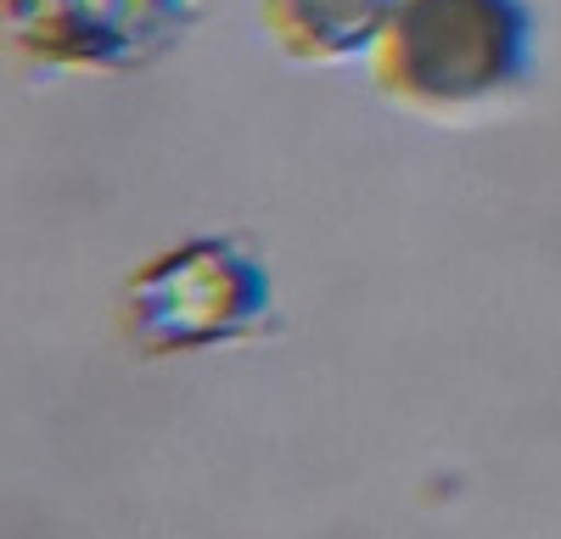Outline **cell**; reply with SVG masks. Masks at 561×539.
Masks as SVG:
<instances>
[{
  "mask_svg": "<svg viewBox=\"0 0 561 539\" xmlns=\"http://www.w3.org/2000/svg\"><path fill=\"white\" fill-rule=\"evenodd\" d=\"M534 18L523 0H393L370 45L382 96L421 113H460L523 84Z\"/></svg>",
  "mask_w": 561,
  "mask_h": 539,
  "instance_id": "6da1fadb",
  "label": "cell"
},
{
  "mask_svg": "<svg viewBox=\"0 0 561 539\" xmlns=\"http://www.w3.org/2000/svg\"><path fill=\"white\" fill-rule=\"evenodd\" d=\"M393 18V0H264V28L280 57L298 62H348L370 57Z\"/></svg>",
  "mask_w": 561,
  "mask_h": 539,
  "instance_id": "277c9868",
  "label": "cell"
},
{
  "mask_svg": "<svg viewBox=\"0 0 561 539\" xmlns=\"http://www.w3.org/2000/svg\"><path fill=\"white\" fill-rule=\"evenodd\" d=\"M185 12L192 0H7V39L45 68H140Z\"/></svg>",
  "mask_w": 561,
  "mask_h": 539,
  "instance_id": "3957f363",
  "label": "cell"
},
{
  "mask_svg": "<svg viewBox=\"0 0 561 539\" xmlns=\"http://www.w3.org/2000/svg\"><path fill=\"white\" fill-rule=\"evenodd\" d=\"M118 326L152 359L225 348L275 326V287L242 242L192 237L129 270Z\"/></svg>",
  "mask_w": 561,
  "mask_h": 539,
  "instance_id": "7a4b0ae2",
  "label": "cell"
}]
</instances>
